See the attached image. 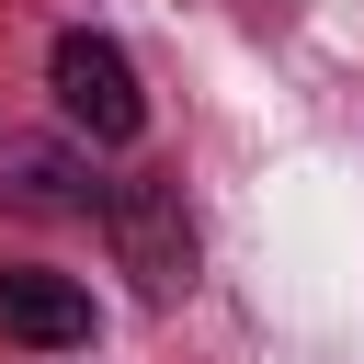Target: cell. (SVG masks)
Listing matches in <instances>:
<instances>
[{"mask_svg": "<svg viewBox=\"0 0 364 364\" xmlns=\"http://www.w3.org/2000/svg\"><path fill=\"white\" fill-rule=\"evenodd\" d=\"M46 91H57V114H68L91 148H136V136H148L136 57H125L114 34H91V23H68V34L46 46Z\"/></svg>", "mask_w": 364, "mask_h": 364, "instance_id": "1", "label": "cell"}, {"mask_svg": "<svg viewBox=\"0 0 364 364\" xmlns=\"http://www.w3.org/2000/svg\"><path fill=\"white\" fill-rule=\"evenodd\" d=\"M102 239H114V262L136 273L148 307H171V296L193 284V216H182V182H159V171L102 182Z\"/></svg>", "mask_w": 364, "mask_h": 364, "instance_id": "2", "label": "cell"}, {"mask_svg": "<svg viewBox=\"0 0 364 364\" xmlns=\"http://www.w3.org/2000/svg\"><path fill=\"white\" fill-rule=\"evenodd\" d=\"M0 341H34V353H80V341H91V296H80L68 273L0 262Z\"/></svg>", "mask_w": 364, "mask_h": 364, "instance_id": "3", "label": "cell"}, {"mask_svg": "<svg viewBox=\"0 0 364 364\" xmlns=\"http://www.w3.org/2000/svg\"><path fill=\"white\" fill-rule=\"evenodd\" d=\"M0 193L11 205H46V216H102V171L80 148H46V136H11L0 148Z\"/></svg>", "mask_w": 364, "mask_h": 364, "instance_id": "4", "label": "cell"}]
</instances>
